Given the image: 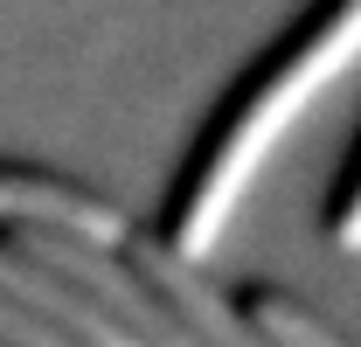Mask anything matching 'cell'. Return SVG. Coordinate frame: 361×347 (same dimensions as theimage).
Instances as JSON below:
<instances>
[{
  "label": "cell",
  "instance_id": "cell-1",
  "mask_svg": "<svg viewBox=\"0 0 361 347\" xmlns=\"http://www.w3.org/2000/svg\"><path fill=\"white\" fill-rule=\"evenodd\" d=\"M355 63H361V0H334L313 28H306V42H292L257 84L243 90V104L223 118L209 160L195 167V181H188V195H180V209H174V236L167 243L188 264H209L223 250L229 222L243 209L250 181L264 174V160L278 153V139L299 126L313 111V97H326Z\"/></svg>",
  "mask_w": 361,
  "mask_h": 347
},
{
  "label": "cell",
  "instance_id": "cell-2",
  "mask_svg": "<svg viewBox=\"0 0 361 347\" xmlns=\"http://www.w3.org/2000/svg\"><path fill=\"white\" fill-rule=\"evenodd\" d=\"M14 243H28L56 278H70L133 347H202L188 334V319L146 285V271H139L118 243H84V236H70V229H14Z\"/></svg>",
  "mask_w": 361,
  "mask_h": 347
},
{
  "label": "cell",
  "instance_id": "cell-3",
  "mask_svg": "<svg viewBox=\"0 0 361 347\" xmlns=\"http://www.w3.org/2000/svg\"><path fill=\"white\" fill-rule=\"evenodd\" d=\"M118 250L146 271V285L174 305L180 319H188V334H195L202 347H271L264 327L229 299V292H216V285L202 278V264H188L167 236H139V229H126V243H118Z\"/></svg>",
  "mask_w": 361,
  "mask_h": 347
},
{
  "label": "cell",
  "instance_id": "cell-4",
  "mask_svg": "<svg viewBox=\"0 0 361 347\" xmlns=\"http://www.w3.org/2000/svg\"><path fill=\"white\" fill-rule=\"evenodd\" d=\"M0 222L7 229H70L84 243H126V216L104 195H90L77 181H56V174L0 167Z\"/></svg>",
  "mask_w": 361,
  "mask_h": 347
},
{
  "label": "cell",
  "instance_id": "cell-5",
  "mask_svg": "<svg viewBox=\"0 0 361 347\" xmlns=\"http://www.w3.org/2000/svg\"><path fill=\"white\" fill-rule=\"evenodd\" d=\"M0 299H14V305H28V312H42V319H56L70 341H84V347H133L70 278H56L28 243H0Z\"/></svg>",
  "mask_w": 361,
  "mask_h": 347
},
{
  "label": "cell",
  "instance_id": "cell-6",
  "mask_svg": "<svg viewBox=\"0 0 361 347\" xmlns=\"http://www.w3.org/2000/svg\"><path fill=\"white\" fill-rule=\"evenodd\" d=\"M257 327L271 334V347H348L326 319H313L299 299H285V292H250V305H243Z\"/></svg>",
  "mask_w": 361,
  "mask_h": 347
},
{
  "label": "cell",
  "instance_id": "cell-7",
  "mask_svg": "<svg viewBox=\"0 0 361 347\" xmlns=\"http://www.w3.org/2000/svg\"><path fill=\"white\" fill-rule=\"evenodd\" d=\"M326 236H334V250L361 257V167H355V181H348V195L334 202V216H326Z\"/></svg>",
  "mask_w": 361,
  "mask_h": 347
}]
</instances>
